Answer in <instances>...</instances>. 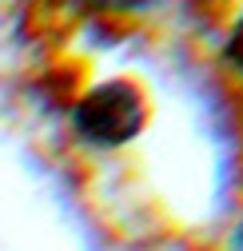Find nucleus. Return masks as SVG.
<instances>
[{
  "instance_id": "obj_1",
  "label": "nucleus",
  "mask_w": 243,
  "mask_h": 251,
  "mask_svg": "<svg viewBox=\"0 0 243 251\" xmlns=\"http://www.w3.org/2000/svg\"><path fill=\"white\" fill-rule=\"evenodd\" d=\"M144 120H147V104L132 80H104L72 108L76 132L96 148L128 144L132 136H140Z\"/></svg>"
},
{
  "instance_id": "obj_2",
  "label": "nucleus",
  "mask_w": 243,
  "mask_h": 251,
  "mask_svg": "<svg viewBox=\"0 0 243 251\" xmlns=\"http://www.w3.org/2000/svg\"><path fill=\"white\" fill-rule=\"evenodd\" d=\"M223 52H227V60H231V64L243 72V16L231 24V36H227V48H223Z\"/></svg>"
},
{
  "instance_id": "obj_3",
  "label": "nucleus",
  "mask_w": 243,
  "mask_h": 251,
  "mask_svg": "<svg viewBox=\"0 0 243 251\" xmlns=\"http://www.w3.org/2000/svg\"><path fill=\"white\" fill-rule=\"evenodd\" d=\"M231 251H243V227H239V231L231 235Z\"/></svg>"
}]
</instances>
